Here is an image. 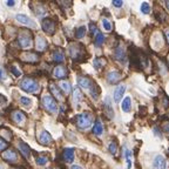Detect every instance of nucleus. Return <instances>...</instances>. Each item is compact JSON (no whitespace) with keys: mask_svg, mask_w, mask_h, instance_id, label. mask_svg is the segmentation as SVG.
<instances>
[{"mask_svg":"<svg viewBox=\"0 0 169 169\" xmlns=\"http://www.w3.org/2000/svg\"><path fill=\"white\" fill-rule=\"evenodd\" d=\"M131 65L136 68H146L148 66V59L139 49H134L131 54Z\"/></svg>","mask_w":169,"mask_h":169,"instance_id":"1","label":"nucleus"},{"mask_svg":"<svg viewBox=\"0 0 169 169\" xmlns=\"http://www.w3.org/2000/svg\"><path fill=\"white\" fill-rule=\"evenodd\" d=\"M78 85L80 86L81 88H85V89H91L93 82L87 76H79L78 78Z\"/></svg>","mask_w":169,"mask_h":169,"instance_id":"14","label":"nucleus"},{"mask_svg":"<svg viewBox=\"0 0 169 169\" xmlns=\"http://www.w3.org/2000/svg\"><path fill=\"white\" fill-rule=\"evenodd\" d=\"M47 48V41L44 36H38L36 38V49L39 52H44Z\"/></svg>","mask_w":169,"mask_h":169,"instance_id":"22","label":"nucleus"},{"mask_svg":"<svg viewBox=\"0 0 169 169\" xmlns=\"http://www.w3.org/2000/svg\"><path fill=\"white\" fill-rule=\"evenodd\" d=\"M69 55L75 61H81L85 59V48L82 45L73 44L69 47Z\"/></svg>","mask_w":169,"mask_h":169,"instance_id":"2","label":"nucleus"},{"mask_svg":"<svg viewBox=\"0 0 169 169\" xmlns=\"http://www.w3.org/2000/svg\"><path fill=\"white\" fill-rule=\"evenodd\" d=\"M6 5L9 6V7H11V6H14V5H15V1H13V0H8V1L6 3Z\"/></svg>","mask_w":169,"mask_h":169,"instance_id":"45","label":"nucleus"},{"mask_svg":"<svg viewBox=\"0 0 169 169\" xmlns=\"http://www.w3.org/2000/svg\"><path fill=\"white\" fill-rule=\"evenodd\" d=\"M149 11H150V6H149L148 3H142L141 4V12L143 14H148Z\"/></svg>","mask_w":169,"mask_h":169,"instance_id":"34","label":"nucleus"},{"mask_svg":"<svg viewBox=\"0 0 169 169\" xmlns=\"http://www.w3.org/2000/svg\"><path fill=\"white\" fill-rule=\"evenodd\" d=\"M42 105L48 112H51V113L58 112V103L52 95H45L42 97Z\"/></svg>","mask_w":169,"mask_h":169,"instance_id":"6","label":"nucleus"},{"mask_svg":"<svg viewBox=\"0 0 169 169\" xmlns=\"http://www.w3.org/2000/svg\"><path fill=\"white\" fill-rule=\"evenodd\" d=\"M53 139H52V135L49 134L47 131H44L40 133V135H39V142H40L41 144L44 146H49L52 143Z\"/></svg>","mask_w":169,"mask_h":169,"instance_id":"11","label":"nucleus"},{"mask_svg":"<svg viewBox=\"0 0 169 169\" xmlns=\"http://www.w3.org/2000/svg\"><path fill=\"white\" fill-rule=\"evenodd\" d=\"M71 169H82V167H80V166L75 164V166H72V168H71Z\"/></svg>","mask_w":169,"mask_h":169,"instance_id":"47","label":"nucleus"},{"mask_svg":"<svg viewBox=\"0 0 169 169\" xmlns=\"http://www.w3.org/2000/svg\"><path fill=\"white\" fill-rule=\"evenodd\" d=\"M131 108H132V100H131V97H129V96H126L125 100L122 101L121 109L125 113H128L129 111H131Z\"/></svg>","mask_w":169,"mask_h":169,"instance_id":"23","label":"nucleus"},{"mask_svg":"<svg viewBox=\"0 0 169 169\" xmlns=\"http://www.w3.org/2000/svg\"><path fill=\"white\" fill-rule=\"evenodd\" d=\"M105 42V35L102 33H96V36H95V40H94V44L95 46H101L102 44Z\"/></svg>","mask_w":169,"mask_h":169,"instance_id":"29","label":"nucleus"},{"mask_svg":"<svg viewBox=\"0 0 169 169\" xmlns=\"http://www.w3.org/2000/svg\"><path fill=\"white\" fill-rule=\"evenodd\" d=\"M18 41H19V45L23 48H25V49L31 48L32 47V34L29 32L23 31L18 36Z\"/></svg>","mask_w":169,"mask_h":169,"instance_id":"5","label":"nucleus"},{"mask_svg":"<svg viewBox=\"0 0 169 169\" xmlns=\"http://www.w3.org/2000/svg\"><path fill=\"white\" fill-rule=\"evenodd\" d=\"M7 147H8V142H6L3 137H0V152L5 150Z\"/></svg>","mask_w":169,"mask_h":169,"instance_id":"38","label":"nucleus"},{"mask_svg":"<svg viewBox=\"0 0 169 169\" xmlns=\"http://www.w3.org/2000/svg\"><path fill=\"white\" fill-rule=\"evenodd\" d=\"M49 89H51L52 95H54L56 99H61V97H62V94H61L60 91H59V88L56 87V85L51 84V85H49Z\"/></svg>","mask_w":169,"mask_h":169,"instance_id":"27","label":"nucleus"},{"mask_svg":"<svg viewBox=\"0 0 169 169\" xmlns=\"http://www.w3.org/2000/svg\"><path fill=\"white\" fill-rule=\"evenodd\" d=\"M0 79H3V80H5V79H6V75H5V72L3 71V69H0Z\"/></svg>","mask_w":169,"mask_h":169,"instance_id":"44","label":"nucleus"},{"mask_svg":"<svg viewBox=\"0 0 169 169\" xmlns=\"http://www.w3.org/2000/svg\"><path fill=\"white\" fill-rule=\"evenodd\" d=\"M163 131H164V133L169 134V123H168V122H166V123L163 125Z\"/></svg>","mask_w":169,"mask_h":169,"instance_id":"43","label":"nucleus"},{"mask_svg":"<svg viewBox=\"0 0 169 169\" xmlns=\"http://www.w3.org/2000/svg\"><path fill=\"white\" fill-rule=\"evenodd\" d=\"M166 5H167V7H168V9H169V1H166Z\"/></svg>","mask_w":169,"mask_h":169,"instance_id":"48","label":"nucleus"},{"mask_svg":"<svg viewBox=\"0 0 169 169\" xmlns=\"http://www.w3.org/2000/svg\"><path fill=\"white\" fill-rule=\"evenodd\" d=\"M164 34H166V39H167V41H168V44H169V28H167V29H166Z\"/></svg>","mask_w":169,"mask_h":169,"instance_id":"46","label":"nucleus"},{"mask_svg":"<svg viewBox=\"0 0 169 169\" xmlns=\"http://www.w3.org/2000/svg\"><path fill=\"white\" fill-rule=\"evenodd\" d=\"M81 100H82V94L80 92V89L75 87L73 91V101H74V103H79Z\"/></svg>","mask_w":169,"mask_h":169,"instance_id":"26","label":"nucleus"},{"mask_svg":"<svg viewBox=\"0 0 169 169\" xmlns=\"http://www.w3.org/2000/svg\"><path fill=\"white\" fill-rule=\"evenodd\" d=\"M114 55H115L116 60L123 61L125 59H126V54H125V48H123V46L119 45V46L115 48V51H114Z\"/></svg>","mask_w":169,"mask_h":169,"instance_id":"20","label":"nucleus"},{"mask_svg":"<svg viewBox=\"0 0 169 169\" xmlns=\"http://www.w3.org/2000/svg\"><path fill=\"white\" fill-rule=\"evenodd\" d=\"M14 169H21V168H14Z\"/></svg>","mask_w":169,"mask_h":169,"instance_id":"49","label":"nucleus"},{"mask_svg":"<svg viewBox=\"0 0 169 169\" xmlns=\"http://www.w3.org/2000/svg\"><path fill=\"white\" fill-rule=\"evenodd\" d=\"M20 103L23 106H25V107H29V106H31V103H32V101H31V99L23 96V97H20Z\"/></svg>","mask_w":169,"mask_h":169,"instance_id":"35","label":"nucleus"},{"mask_svg":"<svg viewBox=\"0 0 169 169\" xmlns=\"http://www.w3.org/2000/svg\"><path fill=\"white\" fill-rule=\"evenodd\" d=\"M60 86H61V88L64 89V92H66V93H69V92H71V85H69V82H67V81H62V82L60 84Z\"/></svg>","mask_w":169,"mask_h":169,"instance_id":"36","label":"nucleus"},{"mask_svg":"<svg viewBox=\"0 0 169 169\" xmlns=\"http://www.w3.org/2000/svg\"><path fill=\"white\" fill-rule=\"evenodd\" d=\"M109 152L112 154H115L117 152V146H116V142H111L109 144Z\"/></svg>","mask_w":169,"mask_h":169,"instance_id":"39","label":"nucleus"},{"mask_svg":"<svg viewBox=\"0 0 169 169\" xmlns=\"http://www.w3.org/2000/svg\"><path fill=\"white\" fill-rule=\"evenodd\" d=\"M53 60L55 62H62L65 60V53L61 48H56L53 51Z\"/></svg>","mask_w":169,"mask_h":169,"instance_id":"21","label":"nucleus"},{"mask_svg":"<svg viewBox=\"0 0 169 169\" xmlns=\"http://www.w3.org/2000/svg\"><path fill=\"white\" fill-rule=\"evenodd\" d=\"M121 78H122V75H121L120 72H117V71H112V72H109V73L107 74V81H108L109 84L114 85V84H117L119 81H120V80H121Z\"/></svg>","mask_w":169,"mask_h":169,"instance_id":"12","label":"nucleus"},{"mask_svg":"<svg viewBox=\"0 0 169 169\" xmlns=\"http://www.w3.org/2000/svg\"><path fill=\"white\" fill-rule=\"evenodd\" d=\"M85 34H86V27H85V26H81V27H79V28L76 29L75 36H76L78 39H81V38L85 36Z\"/></svg>","mask_w":169,"mask_h":169,"instance_id":"31","label":"nucleus"},{"mask_svg":"<svg viewBox=\"0 0 169 169\" xmlns=\"http://www.w3.org/2000/svg\"><path fill=\"white\" fill-rule=\"evenodd\" d=\"M93 133L95 134V135H101L102 133H103V126H102V123H101V121L100 120H96L95 121V123H94V127H93Z\"/></svg>","mask_w":169,"mask_h":169,"instance_id":"24","label":"nucleus"},{"mask_svg":"<svg viewBox=\"0 0 169 169\" xmlns=\"http://www.w3.org/2000/svg\"><path fill=\"white\" fill-rule=\"evenodd\" d=\"M41 27L44 29V32H46L47 34H54L55 32V23L52 20V19L49 18H46L42 20V24H41Z\"/></svg>","mask_w":169,"mask_h":169,"instance_id":"7","label":"nucleus"},{"mask_svg":"<svg viewBox=\"0 0 169 169\" xmlns=\"http://www.w3.org/2000/svg\"><path fill=\"white\" fill-rule=\"evenodd\" d=\"M131 152L128 150V149H126L125 152V156H126V161H127V168H132V157H131Z\"/></svg>","mask_w":169,"mask_h":169,"instance_id":"32","label":"nucleus"},{"mask_svg":"<svg viewBox=\"0 0 169 169\" xmlns=\"http://www.w3.org/2000/svg\"><path fill=\"white\" fill-rule=\"evenodd\" d=\"M89 27H91V33H92V34L97 33V28H96V26H95V25L91 24V25H89Z\"/></svg>","mask_w":169,"mask_h":169,"instance_id":"42","label":"nucleus"},{"mask_svg":"<svg viewBox=\"0 0 169 169\" xmlns=\"http://www.w3.org/2000/svg\"><path fill=\"white\" fill-rule=\"evenodd\" d=\"M18 147H19V150L21 152V154L26 158H29V156H31V148H29V146L27 143L20 141V142H19V144H18Z\"/></svg>","mask_w":169,"mask_h":169,"instance_id":"18","label":"nucleus"},{"mask_svg":"<svg viewBox=\"0 0 169 169\" xmlns=\"http://www.w3.org/2000/svg\"><path fill=\"white\" fill-rule=\"evenodd\" d=\"M11 71H12V73H13V74H14L15 76H20V75H21V73L19 72L18 69H17V68L14 67V66H12V67H11Z\"/></svg>","mask_w":169,"mask_h":169,"instance_id":"40","label":"nucleus"},{"mask_svg":"<svg viewBox=\"0 0 169 169\" xmlns=\"http://www.w3.org/2000/svg\"><path fill=\"white\" fill-rule=\"evenodd\" d=\"M47 161H48L47 156H39V157H36V163L39 166H45L47 163Z\"/></svg>","mask_w":169,"mask_h":169,"instance_id":"33","label":"nucleus"},{"mask_svg":"<svg viewBox=\"0 0 169 169\" xmlns=\"http://www.w3.org/2000/svg\"><path fill=\"white\" fill-rule=\"evenodd\" d=\"M103 107H105V112H106L107 116L109 119H113L114 117V109H113V106H112V102H111V99H109V96H106Z\"/></svg>","mask_w":169,"mask_h":169,"instance_id":"13","label":"nucleus"},{"mask_svg":"<svg viewBox=\"0 0 169 169\" xmlns=\"http://www.w3.org/2000/svg\"><path fill=\"white\" fill-rule=\"evenodd\" d=\"M3 158L7 162L15 163V162H18V154L13 150V149H8V150H6L3 154Z\"/></svg>","mask_w":169,"mask_h":169,"instance_id":"10","label":"nucleus"},{"mask_svg":"<svg viewBox=\"0 0 169 169\" xmlns=\"http://www.w3.org/2000/svg\"><path fill=\"white\" fill-rule=\"evenodd\" d=\"M62 158L65 160V162L72 163L74 161V149L73 148H66L62 152Z\"/></svg>","mask_w":169,"mask_h":169,"instance_id":"15","label":"nucleus"},{"mask_svg":"<svg viewBox=\"0 0 169 169\" xmlns=\"http://www.w3.org/2000/svg\"><path fill=\"white\" fill-rule=\"evenodd\" d=\"M12 119H13V121L17 122V123H24L26 121V115L21 111H15L13 113V115H12Z\"/></svg>","mask_w":169,"mask_h":169,"instance_id":"19","label":"nucleus"},{"mask_svg":"<svg viewBox=\"0 0 169 169\" xmlns=\"http://www.w3.org/2000/svg\"><path fill=\"white\" fill-rule=\"evenodd\" d=\"M21 59H23L24 61L35 62V61H38V55L34 54V53H24V54L21 55Z\"/></svg>","mask_w":169,"mask_h":169,"instance_id":"25","label":"nucleus"},{"mask_svg":"<svg viewBox=\"0 0 169 169\" xmlns=\"http://www.w3.org/2000/svg\"><path fill=\"white\" fill-rule=\"evenodd\" d=\"M38 82L34 80L33 78H24L21 82H20V88L23 91H25L26 93H34L38 91Z\"/></svg>","mask_w":169,"mask_h":169,"instance_id":"3","label":"nucleus"},{"mask_svg":"<svg viewBox=\"0 0 169 169\" xmlns=\"http://www.w3.org/2000/svg\"><path fill=\"white\" fill-rule=\"evenodd\" d=\"M89 91H91V94H92V97H93V99H97V96H99V93H100V89H99L97 85L93 84Z\"/></svg>","mask_w":169,"mask_h":169,"instance_id":"30","label":"nucleus"},{"mask_svg":"<svg viewBox=\"0 0 169 169\" xmlns=\"http://www.w3.org/2000/svg\"><path fill=\"white\" fill-rule=\"evenodd\" d=\"M102 26H103V28L106 29V31H108V32L112 31V25L107 19H102Z\"/></svg>","mask_w":169,"mask_h":169,"instance_id":"37","label":"nucleus"},{"mask_svg":"<svg viewBox=\"0 0 169 169\" xmlns=\"http://www.w3.org/2000/svg\"><path fill=\"white\" fill-rule=\"evenodd\" d=\"M68 75V71L65 66H61V65H58L55 68H54V72H53V76L55 79H65L66 76Z\"/></svg>","mask_w":169,"mask_h":169,"instance_id":"9","label":"nucleus"},{"mask_svg":"<svg viewBox=\"0 0 169 169\" xmlns=\"http://www.w3.org/2000/svg\"><path fill=\"white\" fill-rule=\"evenodd\" d=\"M126 92V86L125 85H120V86H117L115 88V91H114V101L115 102H119L122 99V95L125 94Z\"/></svg>","mask_w":169,"mask_h":169,"instance_id":"17","label":"nucleus"},{"mask_svg":"<svg viewBox=\"0 0 169 169\" xmlns=\"http://www.w3.org/2000/svg\"><path fill=\"white\" fill-rule=\"evenodd\" d=\"M113 5H114L115 7H121V6L123 5V1H121V0H114Z\"/></svg>","mask_w":169,"mask_h":169,"instance_id":"41","label":"nucleus"},{"mask_svg":"<svg viewBox=\"0 0 169 169\" xmlns=\"http://www.w3.org/2000/svg\"><path fill=\"white\" fill-rule=\"evenodd\" d=\"M93 65H94V67H95L96 69H100V68H102V67L106 65V60H105L103 58H95Z\"/></svg>","mask_w":169,"mask_h":169,"instance_id":"28","label":"nucleus"},{"mask_svg":"<svg viewBox=\"0 0 169 169\" xmlns=\"http://www.w3.org/2000/svg\"><path fill=\"white\" fill-rule=\"evenodd\" d=\"M76 125L81 129H87L92 126V116L88 113H82L76 116Z\"/></svg>","mask_w":169,"mask_h":169,"instance_id":"4","label":"nucleus"},{"mask_svg":"<svg viewBox=\"0 0 169 169\" xmlns=\"http://www.w3.org/2000/svg\"><path fill=\"white\" fill-rule=\"evenodd\" d=\"M15 19L17 20L20 23V24H23V25H26V26H28V27H32V28H35L36 27V24L33 21V20H31L27 15H25V14H17L15 15Z\"/></svg>","mask_w":169,"mask_h":169,"instance_id":"8","label":"nucleus"},{"mask_svg":"<svg viewBox=\"0 0 169 169\" xmlns=\"http://www.w3.org/2000/svg\"><path fill=\"white\" fill-rule=\"evenodd\" d=\"M153 168L154 169H164L166 168V160L162 155H157L153 161Z\"/></svg>","mask_w":169,"mask_h":169,"instance_id":"16","label":"nucleus"}]
</instances>
